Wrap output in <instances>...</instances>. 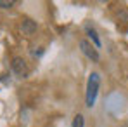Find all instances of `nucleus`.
I'll list each match as a JSON object with an SVG mask.
<instances>
[{"mask_svg": "<svg viewBox=\"0 0 128 127\" xmlns=\"http://www.w3.org/2000/svg\"><path fill=\"white\" fill-rule=\"evenodd\" d=\"M99 87H100V75L97 71L90 73L88 77V82H86V94H85V105L88 108L95 105V99H97V94H99Z\"/></svg>", "mask_w": 128, "mask_h": 127, "instance_id": "nucleus-1", "label": "nucleus"}, {"mask_svg": "<svg viewBox=\"0 0 128 127\" xmlns=\"http://www.w3.org/2000/svg\"><path fill=\"white\" fill-rule=\"evenodd\" d=\"M10 70H12V73H16V77H19V78H26V77L30 75V68H28L26 61H24L22 58H19V56L12 58V61H10Z\"/></svg>", "mask_w": 128, "mask_h": 127, "instance_id": "nucleus-2", "label": "nucleus"}, {"mask_svg": "<svg viewBox=\"0 0 128 127\" xmlns=\"http://www.w3.org/2000/svg\"><path fill=\"white\" fill-rule=\"evenodd\" d=\"M80 51L83 52V56H86L90 61H94V63H99V59H100V56H99V51L94 47V44L90 42V40H86V38H82V40H80Z\"/></svg>", "mask_w": 128, "mask_h": 127, "instance_id": "nucleus-3", "label": "nucleus"}, {"mask_svg": "<svg viewBox=\"0 0 128 127\" xmlns=\"http://www.w3.org/2000/svg\"><path fill=\"white\" fill-rule=\"evenodd\" d=\"M36 23L33 21V19H22L21 21V26H19V30H21L22 35H26V37H33L35 33H36Z\"/></svg>", "mask_w": 128, "mask_h": 127, "instance_id": "nucleus-4", "label": "nucleus"}, {"mask_svg": "<svg viewBox=\"0 0 128 127\" xmlns=\"http://www.w3.org/2000/svg\"><path fill=\"white\" fill-rule=\"evenodd\" d=\"M85 33L88 35V38H90V42L94 44V47H95V49H100V45H102L100 37H99V33H97L90 24H86V26H85Z\"/></svg>", "mask_w": 128, "mask_h": 127, "instance_id": "nucleus-5", "label": "nucleus"}, {"mask_svg": "<svg viewBox=\"0 0 128 127\" xmlns=\"http://www.w3.org/2000/svg\"><path fill=\"white\" fill-rule=\"evenodd\" d=\"M71 127H85V117L82 113H76L73 118V125Z\"/></svg>", "mask_w": 128, "mask_h": 127, "instance_id": "nucleus-6", "label": "nucleus"}, {"mask_svg": "<svg viewBox=\"0 0 128 127\" xmlns=\"http://www.w3.org/2000/svg\"><path fill=\"white\" fill-rule=\"evenodd\" d=\"M14 4H16V2H12V0H9V2H7V0H0V7H2V9H10Z\"/></svg>", "mask_w": 128, "mask_h": 127, "instance_id": "nucleus-7", "label": "nucleus"}, {"mask_svg": "<svg viewBox=\"0 0 128 127\" xmlns=\"http://www.w3.org/2000/svg\"><path fill=\"white\" fill-rule=\"evenodd\" d=\"M43 54V47H38V51H35V47H33V51H31V56L33 58H40Z\"/></svg>", "mask_w": 128, "mask_h": 127, "instance_id": "nucleus-8", "label": "nucleus"}]
</instances>
